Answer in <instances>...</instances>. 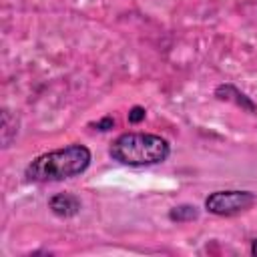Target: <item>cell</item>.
Masks as SVG:
<instances>
[{
    "instance_id": "obj_1",
    "label": "cell",
    "mask_w": 257,
    "mask_h": 257,
    "mask_svg": "<svg viewBox=\"0 0 257 257\" xmlns=\"http://www.w3.org/2000/svg\"><path fill=\"white\" fill-rule=\"evenodd\" d=\"M90 151L84 145H68L36 157L24 171L30 183H56L84 173L90 165Z\"/></svg>"
},
{
    "instance_id": "obj_2",
    "label": "cell",
    "mask_w": 257,
    "mask_h": 257,
    "mask_svg": "<svg viewBox=\"0 0 257 257\" xmlns=\"http://www.w3.org/2000/svg\"><path fill=\"white\" fill-rule=\"evenodd\" d=\"M112 161L128 167H151L165 163L171 155V145L161 135L124 133L116 137L108 149Z\"/></svg>"
},
{
    "instance_id": "obj_3",
    "label": "cell",
    "mask_w": 257,
    "mask_h": 257,
    "mask_svg": "<svg viewBox=\"0 0 257 257\" xmlns=\"http://www.w3.org/2000/svg\"><path fill=\"white\" fill-rule=\"evenodd\" d=\"M255 201L251 191H215L205 199V209L219 217H233L251 209Z\"/></svg>"
},
{
    "instance_id": "obj_4",
    "label": "cell",
    "mask_w": 257,
    "mask_h": 257,
    "mask_svg": "<svg viewBox=\"0 0 257 257\" xmlns=\"http://www.w3.org/2000/svg\"><path fill=\"white\" fill-rule=\"evenodd\" d=\"M48 207H50V211L56 217L68 219V217H74L80 211V199L74 197V195H70V193H58V195L50 197Z\"/></svg>"
},
{
    "instance_id": "obj_5",
    "label": "cell",
    "mask_w": 257,
    "mask_h": 257,
    "mask_svg": "<svg viewBox=\"0 0 257 257\" xmlns=\"http://www.w3.org/2000/svg\"><path fill=\"white\" fill-rule=\"evenodd\" d=\"M215 96L221 98V100H233L237 106H243V108H247L249 112H255V110H257L255 104H253L243 92H239L233 84H221V86H217V88H215Z\"/></svg>"
},
{
    "instance_id": "obj_6",
    "label": "cell",
    "mask_w": 257,
    "mask_h": 257,
    "mask_svg": "<svg viewBox=\"0 0 257 257\" xmlns=\"http://www.w3.org/2000/svg\"><path fill=\"white\" fill-rule=\"evenodd\" d=\"M18 133V120L10 114V110H2V147H10L12 139Z\"/></svg>"
},
{
    "instance_id": "obj_7",
    "label": "cell",
    "mask_w": 257,
    "mask_h": 257,
    "mask_svg": "<svg viewBox=\"0 0 257 257\" xmlns=\"http://www.w3.org/2000/svg\"><path fill=\"white\" fill-rule=\"evenodd\" d=\"M199 217V209L195 205H179L175 209L169 211V219L177 221V223H185V221H193Z\"/></svg>"
},
{
    "instance_id": "obj_8",
    "label": "cell",
    "mask_w": 257,
    "mask_h": 257,
    "mask_svg": "<svg viewBox=\"0 0 257 257\" xmlns=\"http://www.w3.org/2000/svg\"><path fill=\"white\" fill-rule=\"evenodd\" d=\"M145 114H147V110H145L143 106H133L131 112H128V122L137 124V122H141V120L145 118Z\"/></svg>"
},
{
    "instance_id": "obj_9",
    "label": "cell",
    "mask_w": 257,
    "mask_h": 257,
    "mask_svg": "<svg viewBox=\"0 0 257 257\" xmlns=\"http://www.w3.org/2000/svg\"><path fill=\"white\" fill-rule=\"evenodd\" d=\"M112 124H114V120H112V118H110V116H106V118H104V120H102V122H98V124H96V126H98V128H100V131H108V128H106V126H112Z\"/></svg>"
},
{
    "instance_id": "obj_10",
    "label": "cell",
    "mask_w": 257,
    "mask_h": 257,
    "mask_svg": "<svg viewBox=\"0 0 257 257\" xmlns=\"http://www.w3.org/2000/svg\"><path fill=\"white\" fill-rule=\"evenodd\" d=\"M249 251H251V255H255V257H257V239L251 243V249H249Z\"/></svg>"
}]
</instances>
